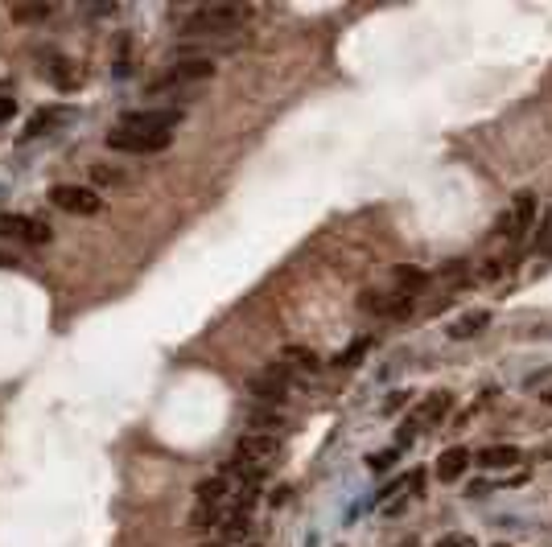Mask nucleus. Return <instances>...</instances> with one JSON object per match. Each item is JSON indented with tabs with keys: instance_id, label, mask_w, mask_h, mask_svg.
<instances>
[{
	"instance_id": "nucleus-15",
	"label": "nucleus",
	"mask_w": 552,
	"mask_h": 547,
	"mask_svg": "<svg viewBox=\"0 0 552 547\" xmlns=\"http://www.w3.org/2000/svg\"><path fill=\"white\" fill-rule=\"evenodd\" d=\"M474 461H479L482 469H511V465H519V449H511V444H491V449H482Z\"/></svg>"
},
{
	"instance_id": "nucleus-17",
	"label": "nucleus",
	"mask_w": 552,
	"mask_h": 547,
	"mask_svg": "<svg viewBox=\"0 0 552 547\" xmlns=\"http://www.w3.org/2000/svg\"><path fill=\"white\" fill-rule=\"evenodd\" d=\"M62 119H66V111L62 108H50V111H37L29 124H25V136H46L50 128H58Z\"/></svg>"
},
{
	"instance_id": "nucleus-27",
	"label": "nucleus",
	"mask_w": 552,
	"mask_h": 547,
	"mask_svg": "<svg viewBox=\"0 0 552 547\" xmlns=\"http://www.w3.org/2000/svg\"><path fill=\"white\" fill-rule=\"evenodd\" d=\"M404 547H412V543H404Z\"/></svg>"
},
{
	"instance_id": "nucleus-3",
	"label": "nucleus",
	"mask_w": 552,
	"mask_h": 547,
	"mask_svg": "<svg viewBox=\"0 0 552 547\" xmlns=\"http://www.w3.org/2000/svg\"><path fill=\"white\" fill-rule=\"evenodd\" d=\"M215 79V62L206 58H178V62H165V74L149 87V95H181L190 87Z\"/></svg>"
},
{
	"instance_id": "nucleus-25",
	"label": "nucleus",
	"mask_w": 552,
	"mask_h": 547,
	"mask_svg": "<svg viewBox=\"0 0 552 547\" xmlns=\"http://www.w3.org/2000/svg\"><path fill=\"white\" fill-rule=\"evenodd\" d=\"M400 404H404V391H392V399H387V412H396Z\"/></svg>"
},
{
	"instance_id": "nucleus-21",
	"label": "nucleus",
	"mask_w": 552,
	"mask_h": 547,
	"mask_svg": "<svg viewBox=\"0 0 552 547\" xmlns=\"http://www.w3.org/2000/svg\"><path fill=\"white\" fill-rule=\"evenodd\" d=\"M536 251L552 255V206H548V218L540 223V235H536Z\"/></svg>"
},
{
	"instance_id": "nucleus-10",
	"label": "nucleus",
	"mask_w": 552,
	"mask_h": 547,
	"mask_svg": "<svg viewBox=\"0 0 552 547\" xmlns=\"http://www.w3.org/2000/svg\"><path fill=\"white\" fill-rule=\"evenodd\" d=\"M50 202L58 206V210H66V215H99L104 198L96 190H87V186H54Z\"/></svg>"
},
{
	"instance_id": "nucleus-19",
	"label": "nucleus",
	"mask_w": 552,
	"mask_h": 547,
	"mask_svg": "<svg viewBox=\"0 0 552 547\" xmlns=\"http://www.w3.org/2000/svg\"><path fill=\"white\" fill-rule=\"evenodd\" d=\"M392 461H396V449L375 452V457H367V469H372V474H387V469H392Z\"/></svg>"
},
{
	"instance_id": "nucleus-2",
	"label": "nucleus",
	"mask_w": 552,
	"mask_h": 547,
	"mask_svg": "<svg viewBox=\"0 0 552 547\" xmlns=\"http://www.w3.org/2000/svg\"><path fill=\"white\" fill-rule=\"evenodd\" d=\"M231 506V477L227 474H215L206 477L198 486V498H194V511H190V531H215L223 523V514Z\"/></svg>"
},
{
	"instance_id": "nucleus-5",
	"label": "nucleus",
	"mask_w": 552,
	"mask_h": 547,
	"mask_svg": "<svg viewBox=\"0 0 552 547\" xmlns=\"http://www.w3.org/2000/svg\"><path fill=\"white\" fill-rule=\"evenodd\" d=\"M272 457H276V437H268V432H243L235 440V457H231L227 474H268Z\"/></svg>"
},
{
	"instance_id": "nucleus-14",
	"label": "nucleus",
	"mask_w": 552,
	"mask_h": 547,
	"mask_svg": "<svg viewBox=\"0 0 552 547\" xmlns=\"http://www.w3.org/2000/svg\"><path fill=\"white\" fill-rule=\"evenodd\" d=\"M280 367L297 370V375H318V370H322V358L313 354L310 346H285V350H280Z\"/></svg>"
},
{
	"instance_id": "nucleus-22",
	"label": "nucleus",
	"mask_w": 552,
	"mask_h": 547,
	"mask_svg": "<svg viewBox=\"0 0 552 547\" xmlns=\"http://www.w3.org/2000/svg\"><path fill=\"white\" fill-rule=\"evenodd\" d=\"M437 547H479V543H474V536H462V531H454V536L437 539Z\"/></svg>"
},
{
	"instance_id": "nucleus-4",
	"label": "nucleus",
	"mask_w": 552,
	"mask_h": 547,
	"mask_svg": "<svg viewBox=\"0 0 552 547\" xmlns=\"http://www.w3.org/2000/svg\"><path fill=\"white\" fill-rule=\"evenodd\" d=\"M532 231H536V194L519 190L516 198L507 202L503 215H499V223H494V235L507 239V247H519Z\"/></svg>"
},
{
	"instance_id": "nucleus-16",
	"label": "nucleus",
	"mask_w": 552,
	"mask_h": 547,
	"mask_svg": "<svg viewBox=\"0 0 552 547\" xmlns=\"http://www.w3.org/2000/svg\"><path fill=\"white\" fill-rule=\"evenodd\" d=\"M491 322V313L487 309H474V313H466V317H457L454 325H449V338L454 342H466V338H474V333H482V325Z\"/></svg>"
},
{
	"instance_id": "nucleus-8",
	"label": "nucleus",
	"mask_w": 552,
	"mask_h": 547,
	"mask_svg": "<svg viewBox=\"0 0 552 547\" xmlns=\"http://www.w3.org/2000/svg\"><path fill=\"white\" fill-rule=\"evenodd\" d=\"M248 391H252L260 404H268V407L285 404V399H288V370L280 367V362H272V367H264L260 375H252Z\"/></svg>"
},
{
	"instance_id": "nucleus-20",
	"label": "nucleus",
	"mask_w": 552,
	"mask_h": 547,
	"mask_svg": "<svg viewBox=\"0 0 552 547\" xmlns=\"http://www.w3.org/2000/svg\"><path fill=\"white\" fill-rule=\"evenodd\" d=\"M528 391H540V399H552V370H544V375H532Z\"/></svg>"
},
{
	"instance_id": "nucleus-13",
	"label": "nucleus",
	"mask_w": 552,
	"mask_h": 547,
	"mask_svg": "<svg viewBox=\"0 0 552 547\" xmlns=\"http://www.w3.org/2000/svg\"><path fill=\"white\" fill-rule=\"evenodd\" d=\"M470 461H474V452L454 444V449H445L441 457H437V477H441V482H457V477L470 469Z\"/></svg>"
},
{
	"instance_id": "nucleus-26",
	"label": "nucleus",
	"mask_w": 552,
	"mask_h": 547,
	"mask_svg": "<svg viewBox=\"0 0 552 547\" xmlns=\"http://www.w3.org/2000/svg\"><path fill=\"white\" fill-rule=\"evenodd\" d=\"M4 263H9V255H0V268H4Z\"/></svg>"
},
{
	"instance_id": "nucleus-23",
	"label": "nucleus",
	"mask_w": 552,
	"mask_h": 547,
	"mask_svg": "<svg viewBox=\"0 0 552 547\" xmlns=\"http://www.w3.org/2000/svg\"><path fill=\"white\" fill-rule=\"evenodd\" d=\"M12 116H17V99L0 95V124H4V119H12Z\"/></svg>"
},
{
	"instance_id": "nucleus-24",
	"label": "nucleus",
	"mask_w": 552,
	"mask_h": 547,
	"mask_svg": "<svg viewBox=\"0 0 552 547\" xmlns=\"http://www.w3.org/2000/svg\"><path fill=\"white\" fill-rule=\"evenodd\" d=\"M96 181H104V186H116V181H124L116 169H104V165H96Z\"/></svg>"
},
{
	"instance_id": "nucleus-7",
	"label": "nucleus",
	"mask_w": 552,
	"mask_h": 547,
	"mask_svg": "<svg viewBox=\"0 0 552 547\" xmlns=\"http://www.w3.org/2000/svg\"><path fill=\"white\" fill-rule=\"evenodd\" d=\"M449 412V395L445 391H433V395H425L417 407L409 412V420L400 424V437H396V444H412V437H417L420 429H429V424H437V420Z\"/></svg>"
},
{
	"instance_id": "nucleus-1",
	"label": "nucleus",
	"mask_w": 552,
	"mask_h": 547,
	"mask_svg": "<svg viewBox=\"0 0 552 547\" xmlns=\"http://www.w3.org/2000/svg\"><path fill=\"white\" fill-rule=\"evenodd\" d=\"M252 17V9L243 4H198V9H173V25L181 37L190 42H223V37H240L243 21Z\"/></svg>"
},
{
	"instance_id": "nucleus-9",
	"label": "nucleus",
	"mask_w": 552,
	"mask_h": 547,
	"mask_svg": "<svg viewBox=\"0 0 552 547\" xmlns=\"http://www.w3.org/2000/svg\"><path fill=\"white\" fill-rule=\"evenodd\" d=\"M169 144H173V136H141V132H108V148L111 153H133V156H157L165 153Z\"/></svg>"
},
{
	"instance_id": "nucleus-11",
	"label": "nucleus",
	"mask_w": 552,
	"mask_h": 547,
	"mask_svg": "<svg viewBox=\"0 0 552 547\" xmlns=\"http://www.w3.org/2000/svg\"><path fill=\"white\" fill-rule=\"evenodd\" d=\"M0 235H4V239H21V243H34V247H42V243H50V239H54V231H50V223H42V218L0 215Z\"/></svg>"
},
{
	"instance_id": "nucleus-12",
	"label": "nucleus",
	"mask_w": 552,
	"mask_h": 547,
	"mask_svg": "<svg viewBox=\"0 0 552 547\" xmlns=\"http://www.w3.org/2000/svg\"><path fill=\"white\" fill-rule=\"evenodd\" d=\"M243 424H248V429L252 432H268V437H276V432L285 429L288 420H285V412H280V407H248V412H243Z\"/></svg>"
},
{
	"instance_id": "nucleus-18",
	"label": "nucleus",
	"mask_w": 552,
	"mask_h": 547,
	"mask_svg": "<svg viewBox=\"0 0 552 547\" xmlns=\"http://www.w3.org/2000/svg\"><path fill=\"white\" fill-rule=\"evenodd\" d=\"M50 12H54V4H17L12 21H46Z\"/></svg>"
},
{
	"instance_id": "nucleus-6",
	"label": "nucleus",
	"mask_w": 552,
	"mask_h": 547,
	"mask_svg": "<svg viewBox=\"0 0 552 547\" xmlns=\"http://www.w3.org/2000/svg\"><path fill=\"white\" fill-rule=\"evenodd\" d=\"M181 124V108H136L120 116L124 132H141V136H173Z\"/></svg>"
}]
</instances>
